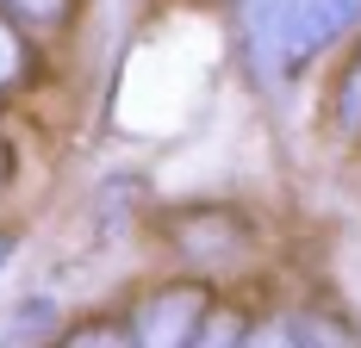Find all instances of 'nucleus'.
Instances as JSON below:
<instances>
[{"label": "nucleus", "mask_w": 361, "mask_h": 348, "mask_svg": "<svg viewBox=\"0 0 361 348\" xmlns=\"http://www.w3.org/2000/svg\"><path fill=\"white\" fill-rule=\"evenodd\" d=\"M361 32V0H250V63L268 87L305 75L330 44Z\"/></svg>", "instance_id": "1"}, {"label": "nucleus", "mask_w": 361, "mask_h": 348, "mask_svg": "<svg viewBox=\"0 0 361 348\" xmlns=\"http://www.w3.org/2000/svg\"><path fill=\"white\" fill-rule=\"evenodd\" d=\"M156 237L169 243V255L187 274H206V280L243 274L255 261V249H262L255 218L237 206H175L156 218Z\"/></svg>", "instance_id": "2"}, {"label": "nucleus", "mask_w": 361, "mask_h": 348, "mask_svg": "<svg viewBox=\"0 0 361 348\" xmlns=\"http://www.w3.org/2000/svg\"><path fill=\"white\" fill-rule=\"evenodd\" d=\"M212 305H218V292H212L206 274H175V280L144 286L125 305V323H131V342L137 348H180V342H200Z\"/></svg>", "instance_id": "3"}, {"label": "nucleus", "mask_w": 361, "mask_h": 348, "mask_svg": "<svg viewBox=\"0 0 361 348\" xmlns=\"http://www.w3.org/2000/svg\"><path fill=\"white\" fill-rule=\"evenodd\" d=\"M250 342H361V323H343V311L330 305H287L274 311L268 323H250Z\"/></svg>", "instance_id": "4"}, {"label": "nucleus", "mask_w": 361, "mask_h": 348, "mask_svg": "<svg viewBox=\"0 0 361 348\" xmlns=\"http://www.w3.org/2000/svg\"><path fill=\"white\" fill-rule=\"evenodd\" d=\"M330 131L343 143H361V44L343 56V69L330 81Z\"/></svg>", "instance_id": "5"}, {"label": "nucleus", "mask_w": 361, "mask_h": 348, "mask_svg": "<svg viewBox=\"0 0 361 348\" xmlns=\"http://www.w3.org/2000/svg\"><path fill=\"white\" fill-rule=\"evenodd\" d=\"M32 81H37V50H32V37H25V25L0 6V94L32 87Z\"/></svg>", "instance_id": "6"}, {"label": "nucleus", "mask_w": 361, "mask_h": 348, "mask_svg": "<svg viewBox=\"0 0 361 348\" xmlns=\"http://www.w3.org/2000/svg\"><path fill=\"white\" fill-rule=\"evenodd\" d=\"M6 342H32V336H63V305L50 299V292H32V299H19L13 317H6V330H0Z\"/></svg>", "instance_id": "7"}, {"label": "nucleus", "mask_w": 361, "mask_h": 348, "mask_svg": "<svg viewBox=\"0 0 361 348\" xmlns=\"http://www.w3.org/2000/svg\"><path fill=\"white\" fill-rule=\"evenodd\" d=\"M19 25H32V32H63V25H75V6L81 0H0Z\"/></svg>", "instance_id": "8"}, {"label": "nucleus", "mask_w": 361, "mask_h": 348, "mask_svg": "<svg viewBox=\"0 0 361 348\" xmlns=\"http://www.w3.org/2000/svg\"><path fill=\"white\" fill-rule=\"evenodd\" d=\"M63 342L69 348H100V342H131V323H125V311L106 317V323H69L63 330Z\"/></svg>", "instance_id": "9"}, {"label": "nucleus", "mask_w": 361, "mask_h": 348, "mask_svg": "<svg viewBox=\"0 0 361 348\" xmlns=\"http://www.w3.org/2000/svg\"><path fill=\"white\" fill-rule=\"evenodd\" d=\"M13 174H19V149H13V143L0 137V193L13 187Z\"/></svg>", "instance_id": "10"}, {"label": "nucleus", "mask_w": 361, "mask_h": 348, "mask_svg": "<svg viewBox=\"0 0 361 348\" xmlns=\"http://www.w3.org/2000/svg\"><path fill=\"white\" fill-rule=\"evenodd\" d=\"M13 243H19V237H6V230H0V261H6V255H13Z\"/></svg>", "instance_id": "11"}]
</instances>
